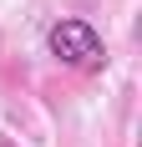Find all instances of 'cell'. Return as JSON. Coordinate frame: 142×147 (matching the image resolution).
I'll return each instance as SVG.
<instances>
[{
	"label": "cell",
	"mask_w": 142,
	"mask_h": 147,
	"mask_svg": "<svg viewBox=\"0 0 142 147\" xmlns=\"http://www.w3.org/2000/svg\"><path fill=\"white\" fill-rule=\"evenodd\" d=\"M0 147H10V142H0Z\"/></svg>",
	"instance_id": "7a4b0ae2"
},
{
	"label": "cell",
	"mask_w": 142,
	"mask_h": 147,
	"mask_svg": "<svg viewBox=\"0 0 142 147\" xmlns=\"http://www.w3.org/2000/svg\"><path fill=\"white\" fill-rule=\"evenodd\" d=\"M46 51H51L61 66H76V71H97L101 61H107L101 36L86 26V20H76V15H61L56 26L46 30Z\"/></svg>",
	"instance_id": "6da1fadb"
}]
</instances>
